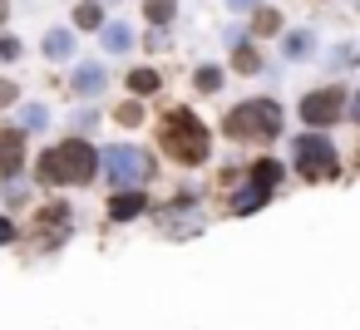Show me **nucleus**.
I'll return each instance as SVG.
<instances>
[{
  "label": "nucleus",
  "mask_w": 360,
  "mask_h": 330,
  "mask_svg": "<svg viewBox=\"0 0 360 330\" xmlns=\"http://www.w3.org/2000/svg\"><path fill=\"white\" fill-rule=\"evenodd\" d=\"M99 173V153L84 143V138H70V143H55L45 148L40 158V183H55V187H79Z\"/></svg>",
  "instance_id": "1"
},
{
  "label": "nucleus",
  "mask_w": 360,
  "mask_h": 330,
  "mask_svg": "<svg viewBox=\"0 0 360 330\" xmlns=\"http://www.w3.org/2000/svg\"><path fill=\"white\" fill-rule=\"evenodd\" d=\"M281 133V104L276 99H247L227 114V138L242 143H271Z\"/></svg>",
  "instance_id": "2"
},
{
  "label": "nucleus",
  "mask_w": 360,
  "mask_h": 330,
  "mask_svg": "<svg viewBox=\"0 0 360 330\" xmlns=\"http://www.w3.org/2000/svg\"><path fill=\"white\" fill-rule=\"evenodd\" d=\"M163 153L178 163H202L207 158V128L193 119V109H168L163 114Z\"/></svg>",
  "instance_id": "3"
},
{
  "label": "nucleus",
  "mask_w": 360,
  "mask_h": 330,
  "mask_svg": "<svg viewBox=\"0 0 360 330\" xmlns=\"http://www.w3.org/2000/svg\"><path fill=\"white\" fill-rule=\"evenodd\" d=\"M99 173H109L119 187H139V183L153 178V163H148L143 148H124V143H114V148L99 153Z\"/></svg>",
  "instance_id": "4"
},
{
  "label": "nucleus",
  "mask_w": 360,
  "mask_h": 330,
  "mask_svg": "<svg viewBox=\"0 0 360 330\" xmlns=\"http://www.w3.org/2000/svg\"><path fill=\"white\" fill-rule=\"evenodd\" d=\"M291 158H296V168H301L306 178L335 173V143H330L326 133H301V138L291 143Z\"/></svg>",
  "instance_id": "5"
},
{
  "label": "nucleus",
  "mask_w": 360,
  "mask_h": 330,
  "mask_svg": "<svg viewBox=\"0 0 360 330\" xmlns=\"http://www.w3.org/2000/svg\"><path fill=\"white\" fill-rule=\"evenodd\" d=\"M281 183V163H271V158H262V163H252V178H247V187L237 192V212H257L266 197H271V187Z\"/></svg>",
  "instance_id": "6"
},
{
  "label": "nucleus",
  "mask_w": 360,
  "mask_h": 330,
  "mask_svg": "<svg viewBox=\"0 0 360 330\" xmlns=\"http://www.w3.org/2000/svg\"><path fill=\"white\" fill-rule=\"evenodd\" d=\"M340 109H345V89H321V94H306L301 99V119L306 124H316V128H326V124H335L340 119Z\"/></svg>",
  "instance_id": "7"
},
{
  "label": "nucleus",
  "mask_w": 360,
  "mask_h": 330,
  "mask_svg": "<svg viewBox=\"0 0 360 330\" xmlns=\"http://www.w3.org/2000/svg\"><path fill=\"white\" fill-rule=\"evenodd\" d=\"M35 232H40L45 246H60V242L70 237V207H65V202H50V207L35 217Z\"/></svg>",
  "instance_id": "8"
},
{
  "label": "nucleus",
  "mask_w": 360,
  "mask_h": 330,
  "mask_svg": "<svg viewBox=\"0 0 360 330\" xmlns=\"http://www.w3.org/2000/svg\"><path fill=\"white\" fill-rule=\"evenodd\" d=\"M20 163H25V143H20V133H6V128H0V178H15Z\"/></svg>",
  "instance_id": "9"
},
{
  "label": "nucleus",
  "mask_w": 360,
  "mask_h": 330,
  "mask_svg": "<svg viewBox=\"0 0 360 330\" xmlns=\"http://www.w3.org/2000/svg\"><path fill=\"white\" fill-rule=\"evenodd\" d=\"M70 89H75V94H84V99L104 94V65H94V60H89V65H79V70H75V79H70Z\"/></svg>",
  "instance_id": "10"
},
{
  "label": "nucleus",
  "mask_w": 360,
  "mask_h": 330,
  "mask_svg": "<svg viewBox=\"0 0 360 330\" xmlns=\"http://www.w3.org/2000/svg\"><path fill=\"white\" fill-rule=\"evenodd\" d=\"M99 30H104V50H109V55H124V50H134V30H129L124 20H104Z\"/></svg>",
  "instance_id": "11"
},
{
  "label": "nucleus",
  "mask_w": 360,
  "mask_h": 330,
  "mask_svg": "<svg viewBox=\"0 0 360 330\" xmlns=\"http://www.w3.org/2000/svg\"><path fill=\"white\" fill-rule=\"evenodd\" d=\"M139 212H143V192H134V187H119V192H114V202H109V217L129 222V217H139Z\"/></svg>",
  "instance_id": "12"
},
{
  "label": "nucleus",
  "mask_w": 360,
  "mask_h": 330,
  "mask_svg": "<svg viewBox=\"0 0 360 330\" xmlns=\"http://www.w3.org/2000/svg\"><path fill=\"white\" fill-rule=\"evenodd\" d=\"M45 55H50V60H70V55H75V35H70V30H50V35H45Z\"/></svg>",
  "instance_id": "13"
},
{
  "label": "nucleus",
  "mask_w": 360,
  "mask_h": 330,
  "mask_svg": "<svg viewBox=\"0 0 360 330\" xmlns=\"http://www.w3.org/2000/svg\"><path fill=\"white\" fill-rule=\"evenodd\" d=\"M75 25L79 30H99L104 25V11L94 6V0H79V6H75Z\"/></svg>",
  "instance_id": "14"
},
{
  "label": "nucleus",
  "mask_w": 360,
  "mask_h": 330,
  "mask_svg": "<svg viewBox=\"0 0 360 330\" xmlns=\"http://www.w3.org/2000/svg\"><path fill=\"white\" fill-rule=\"evenodd\" d=\"M129 89L143 99V94H153V89H158V74H153V70H134V74H129Z\"/></svg>",
  "instance_id": "15"
},
{
  "label": "nucleus",
  "mask_w": 360,
  "mask_h": 330,
  "mask_svg": "<svg viewBox=\"0 0 360 330\" xmlns=\"http://www.w3.org/2000/svg\"><path fill=\"white\" fill-rule=\"evenodd\" d=\"M20 124H25V128H45V124H50V109H45V104H20Z\"/></svg>",
  "instance_id": "16"
},
{
  "label": "nucleus",
  "mask_w": 360,
  "mask_h": 330,
  "mask_svg": "<svg viewBox=\"0 0 360 330\" xmlns=\"http://www.w3.org/2000/svg\"><path fill=\"white\" fill-rule=\"evenodd\" d=\"M143 11H148V20H153V25H168V20H173V11H178V0H148Z\"/></svg>",
  "instance_id": "17"
},
{
  "label": "nucleus",
  "mask_w": 360,
  "mask_h": 330,
  "mask_svg": "<svg viewBox=\"0 0 360 330\" xmlns=\"http://www.w3.org/2000/svg\"><path fill=\"white\" fill-rule=\"evenodd\" d=\"M306 55H311V35H306V30L286 35V60H306Z\"/></svg>",
  "instance_id": "18"
},
{
  "label": "nucleus",
  "mask_w": 360,
  "mask_h": 330,
  "mask_svg": "<svg viewBox=\"0 0 360 330\" xmlns=\"http://www.w3.org/2000/svg\"><path fill=\"white\" fill-rule=\"evenodd\" d=\"M252 30H257V35H276V30H281V15H276V11H257Z\"/></svg>",
  "instance_id": "19"
},
{
  "label": "nucleus",
  "mask_w": 360,
  "mask_h": 330,
  "mask_svg": "<svg viewBox=\"0 0 360 330\" xmlns=\"http://www.w3.org/2000/svg\"><path fill=\"white\" fill-rule=\"evenodd\" d=\"M198 89H202V94L222 89V70H217V65H202V70H198Z\"/></svg>",
  "instance_id": "20"
},
{
  "label": "nucleus",
  "mask_w": 360,
  "mask_h": 330,
  "mask_svg": "<svg viewBox=\"0 0 360 330\" xmlns=\"http://www.w3.org/2000/svg\"><path fill=\"white\" fill-rule=\"evenodd\" d=\"M232 65H237V70H247V74H252V70H257V65H262V60H257V50H247V45H237V50H232Z\"/></svg>",
  "instance_id": "21"
},
{
  "label": "nucleus",
  "mask_w": 360,
  "mask_h": 330,
  "mask_svg": "<svg viewBox=\"0 0 360 330\" xmlns=\"http://www.w3.org/2000/svg\"><path fill=\"white\" fill-rule=\"evenodd\" d=\"M114 119H119V124H143V109H139V104H119Z\"/></svg>",
  "instance_id": "22"
},
{
  "label": "nucleus",
  "mask_w": 360,
  "mask_h": 330,
  "mask_svg": "<svg viewBox=\"0 0 360 330\" xmlns=\"http://www.w3.org/2000/svg\"><path fill=\"white\" fill-rule=\"evenodd\" d=\"M20 55V40H11V35H0V60H15Z\"/></svg>",
  "instance_id": "23"
},
{
  "label": "nucleus",
  "mask_w": 360,
  "mask_h": 330,
  "mask_svg": "<svg viewBox=\"0 0 360 330\" xmlns=\"http://www.w3.org/2000/svg\"><path fill=\"white\" fill-rule=\"evenodd\" d=\"M15 99H20V89L11 79H0V104H15Z\"/></svg>",
  "instance_id": "24"
},
{
  "label": "nucleus",
  "mask_w": 360,
  "mask_h": 330,
  "mask_svg": "<svg viewBox=\"0 0 360 330\" xmlns=\"http://www.w3.org/2000/svg\"><path fill=\"white\" fill-rule=\"evenodd\" d=\"M6 242H15V227H11L6 217H0V246H6Z\"/></svg>",
  "instance_id": "25"
},
{
  "label": "nucleus",
  "mask_w": 360,
  "mask_h": 330,
  "mask_svg": "<svg viewBox=\"0 0 360 330\" xmlns=\"http://www.w3.org/2000/svg\"><path fill=\"white\" fill-rule=\"evenodd\" d=\"M227 6H232V11H252V6H257V0H227Z\"/></svg>",
  "instance_id": "26"
},
{
  "label": "nucleus",
  "mask_w": 360,
  "mask_h": 330,
  "mask_svg": "<svg viewBox=\"0 0 360 330\" xmlns=\"http://www.w3.org/2000/svg\"><path fill=\"white\" fill-rule=\"evenodd\" d=\"M6 11H11V6H6V0H0V20H6Z\"/></svg>",
  "instance_id": "27"
}]
</instances>
